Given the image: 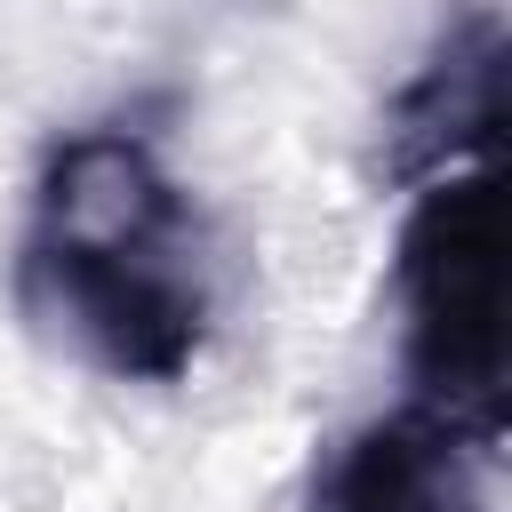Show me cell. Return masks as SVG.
Wrapping results in <instances>:
<instances>
[{
  "label": "cell",
  "mask_w": 512,
  "mask_h": 512,
  "mask_svg": "<svg viewBox=\"0 0 512 512\" xmlns=\"http://www.w3.org/2000/svg\"><path fill=\"white\" fill-rule=\"evenodd\" d=\"M24 320L112 384H176L208 352V240L144 128H80L40 160L16 240Z\"/></svg>",
  "instance_id": "cell-1"
},
{
  "label": "cell",
  "mask_w": 512,
  "mask_h": 512,
  "mask_svg": "<svg viewBox=\"0 0 512 512\" xmlns=\"http://www.w3.org/2000/svg\"><path fill=\"white\" fill-rule=\"evenodd\" d=\"M400 296V368L416 408L448 416L480 448L504 440V240H496V176L456 168L416 184V208L392 240Z\"/></svg>",
  "instance_id": "cell-2"
},
{
  "label": "cell",
  "mask_w": 512,
  "mask_h": 512,
  "mask_svg": "<svg viewBox=\"0 0 512 512\" xmlns=\"http://www.w3.org/2000/svg\"><path fill=\"white\" fill-rule=\"evenodd\" d=\"M488 448L432 408H392L344 432L312 480V512H480Z\"/></svg>",
  "instance_id": "cell-4"
},
{
  "label": "cell",
  "mask_w": 512,
  "mask_h": 512,
  "mask_svg": "<svg viewBox=\"0 0 512 512\" xmlns=\"http://www.w3.org/2000/svg\"><path fill=\"white\" fill-rule=\"evenodd\" d=\"M504 120V16L456 8L424 64L392 88L376 128V176L384 184H432L456 168H480Z\"/></svg>",
  "instance_id": "cell-3"
}]
</instances>
